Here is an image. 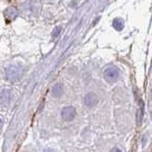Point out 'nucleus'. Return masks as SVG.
<instances>
[{
    "label": "nucleus",
    "mask_w": 152,
    "mask_h": 152,
    "mask_svg": "<svg viewBox=\"0 0 152 152\" xmlns=\"http://www.w3.org/2000/svg\"><path fill=\"white\" fill-rule=\"evenodd\" d=\"M3 124H4V119H3V117L1 115H0V132H1V130H2Z\"/></svg>",
    "instance_id": "6"
},
{
    "label": "nucleus",
    "mask_w": 152,
    "mask_h": 152,
    "mask_svg": "<svg viewBox=\"0 0 152 152\" xmlns=\"http://www.w3.org/2000/svg\"><path fill=\"white\" fill-rule=\"evenodd\" d=\"M10 91L8 90H3V92L0 95V103L2 104H7L10 102Z\"/></svg>",
    "instance_id": "5"
},
{
    "label": "nucleus",
    "mask_w": 152,
    "mask_h": 152,
    "mask_svg": "<svg viewBox=\"0 0 152 152\" xmlns=\"http://www.w3.org/2000/svg\"><path fill=\"white\" fill-rule=\"evenodd\" d=\"M110 152H122V151H121L120 149H119L118 147H115V148H113Z\"/></svg>",
    "instance_id": "7"
},
{
    "label": "nucleus",
    "mask_w": 152,
    "mask_h": 152,
    "mask_svg": "<svg viewBox=\"0 0 152 152\" xmlns=\"http://www.w3.org/2000/svg\"><path fill=\"white\" fill-rule=\"evenodd\" d=\"M45 152H53L51 149H47V150H45Z\"/></svg>",
    "instance_id": "8"
},
{
    "label": "nucleus",
    "mask_w": 152,
    "mask_h": 152,
    "mask_svg": "<svg viewBox=\"0 0 152 152\" xmlns=\"http://www.w3.org/2000/svg\"><path fill=\"white\" fill-rule=\"evenodd\" d=\"M63 93V86L61 84H56L52 88V96L53 97H59Z\"/></svg>",
    "instance_id": "4"
},
{
    "label": "nucleus",
    "mask_w": 152,
    "mask_h": 152,
    "mask_svg": "<svg viewBox=\"0 0 152 152\" xmlns=\"http://www.w3.org/2000/svg\"><path fill=\"white\" fill-rule=\"evenodd\" d=\"M76 116V109L73 107H64L62 110V118L65 121H72Z\"/></svg>",
    "instance_id": "2"
},
{
    "label": "nucleus",
    "mask_w": 152,
    "mask_h": 152,
    "mask_svg": "<svg viewBox=\"0 0 152 152\" xmlns=\"http://www.w3.org/2000/svg\"><path fill=\"white\" fill-rule=\"evenodd\" d=\"M104 76L107 82H114L119 77V69L116 66H109L104 70Z\"/></svg>",
    "instance_id": "1"
},
{
    "label": "nucleus",
    "mask_w": 152,
    "mask_h": 152,
    "mask_svg": "<svg viewBox=\"0 0 152 152\" xmlns=\"http://www.w3.org/2000/svg\"><path fill=\"white\" fill-rule=\"evenodd\" d=\"M84 102L86 104V106H88V107H94L99 102V97L95 93H88L85 96Z\"/></svg>",
    "instance_id": "3"
}]
</instances>
